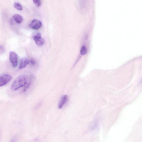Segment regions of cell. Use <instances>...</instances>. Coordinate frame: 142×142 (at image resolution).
Listing matches in <instances>:
<instances>
[{"label": "cell", "mask_w": 142, "mask_h": 142, "mask_svg": "<svg viewBox=\"0 0 142 142\" xmlns=\"http://www.w3.org/2000/svg\"><path fill=\"white\" fill-rule=\"evenodd\" d=\"M28 76L22 74L17 77L12 84L11 89L13 91L18 90L21 87L24 86L26 83Z\"/></svg>", "instance_id": "6da1fadb"}, {"label": "cell", "mask_w": 142, "mask_h": 142, "mask_svg": "<svg viewBox=\"0 0 142 142\" xmlns=\"http://www.w3.org/2000/svg\"><path fill=\"white\" fill-rule=\"evenodd\" d=\"M9 59L13 67L15 68L18 64V56L17 54L13 51L10 52Z\"/></svg>", "instance_id": "7a4b0ae2"}, {"label": "cell", "mask_w": 142, "mask_h": 142, "mask_svg": "<svg viewBox=\"0 0 142 142\" xmlns=\"http://www.w3.org/2000/svg\"><path fill=\"white\" fill-rule=\"evenodd\" d=\"M12 78V77L8 74H4L1 76L0 78V86L6 85L11 80Z\"/></svg>", "instance_id": "3957f363"}, {"label": "cell", "mask_w": 142, "mask_h": 142, "mask_svg": "<svg viewBox=\"0 0 142 142\" xmlns=\"http://www.w3.org/2000/svg\"><path fill=\"white\" fill-rule=\"evenodd\" d=\"M42 25V24L40 21L37 19H34L32 21L29 26L31 28L38 30L41 28Z\"/></svg>", "instance_id": "277c9868"}, {"label": "cell", "mask_w": 142, "mask_h": 142, "mask_svg": "<svg viewBox=\"0 0 142 142\" xmlns=\"http://www.w3.org/2000/svg\"><path fill=\"white\" fill-rule=\"evenodd\" d=\"M33 38L35 42L37 45L38 46H42L44 44V41L41 37L40 33H37L34 35Z\"/></svg>", "instance_id": "5b68a950"}, {"label": "cell", "mask_w": 142, "mask_h": 142, "mask_svg": "<svg viewBox=\"0 0 142 142\" xmlns=\"http://www.w3.org/2000/svg\"><path fill=\"white\" fill-rule=\"evenodd\" d=\"M68 96L66 95H64L62 96L59 104L58 108L61 109L63 108L68 101Z\"/></svg>", "instance_id": "8992f818"}, {"label": "cell", "mask_w": 142, "mask_h": 142, "mask_svg": "<svg viewBox=\"0 0 142 142\" xmlns=\"http://www.w3.org/2000/svg\"><path fill=\"white\" fill-rule=\"evenodd\" d=\"M29 61L26 58L22 59L20 63L19 68L20 69H21L24 68L29 63Z\"/></svg>", "instance_id": "52a82bcc"}, {"label": "cell", "mask_w": 142, "mask_h": 142, "mask_svg": "<svg viewBox=\"0 0 142 142\" xmlns=\"http://www.w3.org/2000/svg\"><path fill=\"white\" fill-rule=\"evenodd\" d=\"M13 18L17 24H21L23 21V17L18 14H14L13 16Z\"/></svg>", "instance_id": "ba28073f"}, {"label": "cell", "mask_w": 142, "mask_h": 142, "mask_svg": "<svg viewBox=\"0 0 142 142\" xmlns=\"http://www.w3.org/2000/svg\"><path fill=\"white\" fill-rule=\"evenodd\" d=\"M33 80V76H28V80L24 86L23 92H25L30 86Z\"/></svg>", "instance_id": "9c48e42d"}, {"label": "cell", "mask_w": 142, "mask_h": 142, "mask_svg": "<svg viewBox=\"0 0 142 142\" xmlns=\"http://www.w3.org/2000/svg\"><path fill=\"white\" fill-rule=\"evenodd\" d=\"M14 8L19 11L23 10V8L21 5L18 3H15L14 4Z\"/></svg>", "instance_id": "30bf717a"}, {"label": "cell", "mask_w": 142, "mask_h": 142, "mask_svg": "<svg viewBox=\"0 0 142 142\" xmlns=\"http://www.w3.org/2000/svg\"><path fill=\"white\" fill-rule=\"evenodd\" d=\"M87 52V49L86 47L85 46L82 47L80 51L81 54L82 55H84L86 54Z\"/></svg>", "instance_id": "8fae6325"}, {"label": "cell", "mask_w": 142, "mask_h": 142, "mask_svg": "<svg viewBox=\"0 0 142 142\" xmlns=\"http://www.w3.org/2000/svg\"><path fill=\"white\" fill-rule=\"evenodd\" d=\"M33 3L38 7L41 6V0H33Z\"/></svg>", "instance_id": "7c38bea8"}, {"label": "cell", "mask_w": 142, "mask_h": 142, "mask_svg": "<svg viewBox=\"0 0 142 142\" xmlns=\"http://www.w3.org/2000/svg\"><path fill=\"white\" fill-rule=\"evenodd\" d=\"M30 63L32 65H34L35 64V61H34V60L33 59H31L30 60Z\"/></svg>", "instance_id": "4fadbf2b"}]
</instances>
